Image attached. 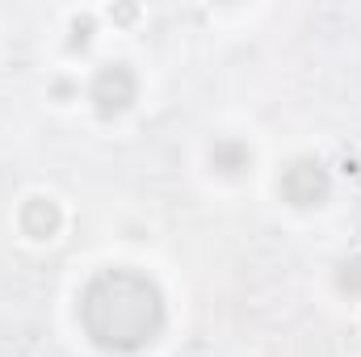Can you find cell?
<instances>
[{
    "label": "cell",
    "mask_w": 361,
    "mask_h": 357,
    "mask_svg": "<svg viewBox=\"0 0 361 357\" xmlns=\"http://www.w3.org/2000/svg\"><path fill=\"white\" fill-rule=\"evenodd\" d=\"M92 34H97V17L92 13H76L68 21V51H89Z\"/></svg>",
    "instance_id": "7"
},
{
    "label": "cell",
    "mask_w": 361,
    "mask_h": 357,
    "mask_svg": "<svg viewBox=\"0 0 361 357\" xmlns=\"http://www.w3.org/2000/svg\"><path fill=\"white\" fill-rule=\"evenodd\" d=\"M332 282H336V290H341V294L361 298V253L341 257V261H336V273H332Z\"/></svg>",
    "instance_id": "6"
},
{
    "label": "cell",
    "mask_w": 361,
    "mask_h": 357,
    "mask_svg": "<svg viewBox=\"0 0 361 357\" xmlns=\"http://www.w3.org/2000/svg\"><path fill=\"white\" fill-rule=\"evenodd\" d=\"M76 324L92 349L109 357H135L164 337L169 298L152 273L135 265H105L85 282L76 298Z\"/></svg>",
    "instance_id": "1"
},
{
    "label": "cell",
    "mask_w": 361,
    "mask_h": 357,
    "mask_svg": "<svg viewBox=\"0 0 361 357\" xmlns=\"http://www.w3.org/2000/svg\"><path fill=\"white\" fill-rule=\"evenodd\" d=\"M277 193L294 210H319L332 198V173L315 156H298L277 173Z\"/></svg>",
    "instance_id": "3"
},
{
    "label": "cell",
    "mask_w": 361,
    "mask_h": 357,
    "mask_svg": "<svg viewBox=\"0 0 361 357\" xmlns=\"http://www.w3.org/2000/svg\"><path fill=\"white\" fill-rule=\"evenodd\" d=\"M17 227H21V236H30L34 244H51V240L63 231V206H59L51 193H34V198L21 202Z\"/></svg>",
    "instance_id": "4"
},
{
    "label": "cell",
    "mask_w": 361,
    "mask_h": 357,
    "mask_svg": "<svg viewBox=\"0 0 361 357\" xmlns=\"http://www.w3.org/2000/svg\"><path fill=\"white\" fill-rule=\"evenodd\" d=\"M85 97H89L92 114H97L101 122H114V118H122V114L135 109V101H139V76H135L130 63L109 59V63H101V68L92 72Z\"/></svg>",
    "instance_id": "2"
},
{
    "label": "cell",
    "mask_w": 361,
    "mask_h": 357,
    "mask_svg": "<svg viewBox=\"0 0 361 357\" xmlns=\"http://www.w3.org/2000/svg\"><path fill=\"white\" fill-rule=\"evenodd\" d=\"M206 160H210V173H219V177L252 173V147L240 135H214L210 147H206Z\"/></svg>",
    "instance_id": "5"
}]
</instances>
